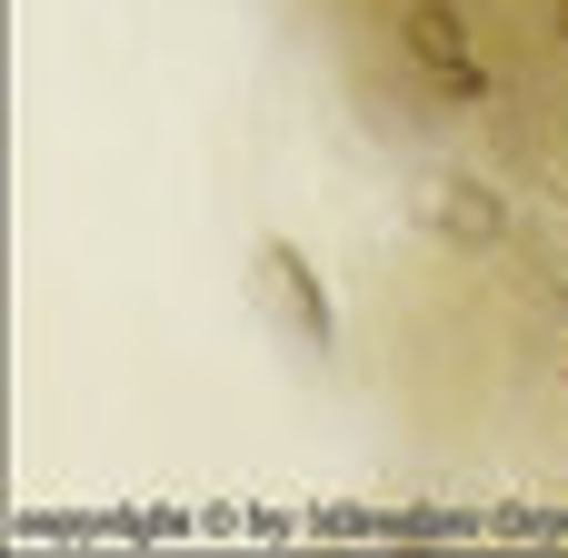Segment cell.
Segmentation results:
<instances>
[{
	"label": "cell",
	"mask_w": 568,
	"mask_h": 558,
	"mask_svg": "<svg viewBox=\"0 0 568 558\" xmlns=\"http://www.w3.org/2000/svg\"><path fill=\"white\" fill-rule=\"evenodd\" d=\"M369 339L399 429L509 489L568 369V300H549L489 230L459 220V230H419L389 260L369 300Z\"/></svg>",
	"instance_id": "1"
},
{
	"label": "cell",
	"mask_w": 568,
	"mask_h": 558,
	"mask_svg": "<svg viewBox=\"0 0 568 558\" xmlns=\"http://www.w3.org/2000/svg\"><path fill=\"white\" fill-rule=\"evenodd\" d=\"M359 110L419 140L439 170L499 150V70H489V0H310Z\"/></svg>",
	"instance_id": "2"
},
{
	"label": "cell",
	"mask_w": 568,
	"mask_h": 558,
	"mask_svg": "<svg viewBox=\"0 0 568 558\" xmlns=\"http://www.w3.org/2000/svg\"><path fill=\"white\" fill-rule=\"evenodd\" d=\"M469 200V230H489L549 300H568V130H539L519 150L459 160L449 170Z\"/></svg>",
	"instance_id": "3"
},
{
	"label": "cell",
	"mask_w": 568,
	"mask_h": 558,
	"mask_svg": "<svg viewBox=\"0 0 568 558\" xmlns=\"http://www.w3.org/2000/svg\"><path fill=\"white\" fill-rule=\"evenodd\" d=\"M489 70H499V150L568 130V0H489Z\"/></svg>",
	"instance_id": "4"
}]
</instances>
